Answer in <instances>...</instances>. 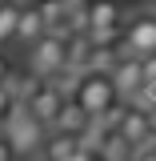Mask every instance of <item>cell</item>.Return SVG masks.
Wrapping results in <instances>:
<instances>
[{"label":"cell","instance_id":"obj_6","mask_svg":"<svg viewBox=\"0 0 156 161\" xmlns=\"http://www.w3.org/2000/svg\"><path fill=\"white\" fill-rule=\"evenodd\" d=\"M112 85H116V93L124 101H140L144 89H148V80H144V60L132 57V53H120V60L112 64Z\"/></svg>","mask_w":156,"mask_h":161},{"label":"cell","instance_id":"obj_9","mask_svg":"<svg viewBox=\"0 0 156 161\" xmlns=\"http://www.w3.org/2000/svg\"><path fill=\"white\" fill-rule=\"evenodd\" d=\"M20 8H24V0H8V4H0V48H4V44H16Z\"/></svg>","mask_w":156,"mask_h":161},{"label":"cell","instance_id":"obj_3","mask_svg":"<svg viewBox=\"0 0 156 161\" xmlns=\"http://www.w3.org/2000/svg\"><path fill=\"white\" fill-rule=\"evenodd\" d=\"M44 129H48V125H40L24 105H16V109H12V117H8V125H4V133H8L12 145H16L20 157H32V153L44 149Z\"/></svg>","mask_w":156,"mask_h":161},{"label":"cell","instance_id":"obj_11","mask_svg":"<svg viewBox=\"0 0 156 161\" xmlns=\"http://www.w3.org/2000/svg\"><path fill=\"white\" fill-rule=\"evenodd\" d=\"M0 161H20V153H16V145L8 141V133L0 129Z\"/></svg>","mask_w":156,"mask_h":161},{"label":"cell","instance_id":"obj_10","mask_svg":"<svg viewBox=\"0 0 156 161\" xmlns=\"http://www.w3.org/2000/svg\"><path fill=\"white\" fill-rule=\"evenodd\" d=\"M12 109H16V101H12V93L0 85V129L8 125V117H12Z\"/></svg>","mask_w":156,"mask_h":161},{"label":"cell","instance_id":"obj_7","mask_svg":"<svg viewBox=\"0 0 156 161\" xmlns=\"http://www.w3.org/2000/svg\"><path fill=\"white\" fill-rule=\"evenodd\" d=\"M44 32H48V20H44L40 0H36V4H24V8H20V24H16V44L28 48V44H36Z\"/></svg>","mask_w":156,"mask_h":161},{"label":"cell","instance_id":"obj_12","mask_svg":"<svg viewBox=\"0 0 156 161\" xmlns=\"http://www.w3.org/2000/svg\"><path fill=\"white\" fill-rule=\"evenodd\" d=\"M8 77H12V64H8V57H4V53H0V85H4Z\"/></svg>","mask_w":156,"mask_h":161},{"label":"cell","instance_id":"obj_13","mask_svg":"<svg viewBox=\"0 0 156 161\" xmlns=\"http://www.w3.org/2000/svg\"><path fill=\"white\" fill-rule=\"evenodd\" d=\"M132 161H156V149H148V153H132Z\"/></svg>","mask_w":156,"mask_h":161},{"label":"cell","instance_id":"obj_2","mask_svg":"<svg viewBox=\"0 0 156 161\" xmlns=\"http://www.w3.org/2000/svg\"><path fill=\"white\" fill-rule=\"evenodd\" d=\"M28 69L44 80L60 77L68 69V36L64 32H44L36 44H28Z\"/></svg>","mask_w":156,"mask_h":161},{"label":"cell","instance_id":"obj_1","mask_svg":"<svg viewBox=\"0 0 156 161\" xmlns=\"http://www.w3.org/2000/svg\"><path fill=\"white\" fill-rule=\"evenodd\" d=\"M72 97L88 109V117H100V113H108L120 101V93H116V85H112V73H104V69H84Z\"/></svg>","mask_w":156,"mask_h":161},{"label":"cell","instance_id":"obj_5","mask_svg":"<svg viewBox=\"0 0 156 161\" xmlns=\"http://www.w3.org/2000/svg\"><path fill=\"white\" fill-rule=\"evenodd\" d=\"M64 101H68V93L60 89L56 80H40V89H36L28 101H24V109H28V113H32L40 125L56 129V117H60V109H64Z\"/></svg>","mask_w":156,"mask_h":161},{"label":"cell","instance_id":"obj_4","mask_svg":"<svg viewBox=\"0 0 156 161\" xmlns=\"http://www.w3.org/2000/svg\"><path fill=\"white\" fill-rule=\"evenodd\" d=\"M120 53L132 57H156V12H136L124 20V36H120Z\"/></svg>","mask_w":156,"mask_h":161},{"label":"cell","instance_id":"obj_14","mask_svg":"<svg viewBox=\"0 0 156 161\" xmlns=\"http://www.w3.org/2000/svg\"><path fill=\"white\" fill-rule=\"evenodd\" d=\"M0 4H8V0H0Z\"/></svg>","mask_w":156,"mask_h":161},{"label":"cell","instance_id":"obj_8","mask_svg":"<svg viewBox=\"0 0 156 161\" xmlns=\"http://www.w3.org/2000/svg\"><path fill=\"white\" fill-rule=\"evenodd\" d=\"M80 145H84V137L80 133H64V129H56V137H48L44 141V161H72L80 153Z\"/></svg>","mask_w":156,"mask_h":161}]
</instances>
